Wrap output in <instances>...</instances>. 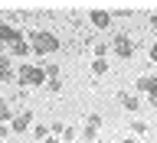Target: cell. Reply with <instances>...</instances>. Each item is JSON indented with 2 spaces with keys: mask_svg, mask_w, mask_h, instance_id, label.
<instances>
[{
  "mask_svg": "<svg viewBox=\"0 0 157 143\" xmlns=\"http://www.w3.org/2000/svg\"><path fill=\"white\" fill-rule=\"evenodd\" d=\"M29 36V49H33V55L39 59H49L52 52H59V36L56 33H49V29H33V33H26Z\"/></svg>",
  "mask_w": 157,
  "mask_h": 143,
  "instance_id": "cell-1",
  "label": "cell"
},
{
  "mask_svg": "<svg viewBox=\"0 0 157 143\" xmlns=\"http://www.w3.org/2000/svg\"><path fill=\"white\" fill-rule=\"evenodd\" d=\"M46 72H43V65H29V62H23V65L17 68V85L20 88H46Z\"/></svg>",
  "mask_w": 157,
  "mask_h": 143,
  "instance_id": "cell-2",
  "label": "cell"
},
{
  "mask_svg": "<svg viewBox=\"0 0 157 143\" xmlns=\"http://www.w3.org/2000/svg\"><path fill=\"white\" fill-rule=\"evenodd\" d=\"M33 124H36V120H33V111H20V114H13V120H10V134H17V137H26L29 130H33Z\"/></svg>",
  "mask_w": 157,
  "mask_h": 143,
  "instance_id": "cell-3",
  "label": "cell"
},
{
  "mask_svg": "<svg viewBox=\"0 0 157 143\" xmlns=\"http://www.w3.org/2000/svg\"><path fill=\"white\" fill-rule=\"evenodd\" d=\"M111 52H115L118 59H131V55H134V39L128 36V33H115V39H111Z\"/></svg>",
  "mask_w": 157,
  "mask_h": 143,
  "instance_id": "cell-4",
  "label": "cell"
},
{
  "mask_svg": "<svg viewBox=\"0 0 157 143\" xmlns=\"http://www.w3.org/2000/svg\"><path fill=\"white\" fill-rule=\"evenodd\" d=\"M101 127H105L101 114H88L85 117V127H82V140H95V137L101 134Z\"/></svg>",
  "mask_w": 157,
  "mask_h": 143,
  "instance_id": "cell-5",
  "label": "cell"
},
{
  "mask_svg": "<svg viewBox=\"0 0 157 143\" xmlns=\"http://www.w3.org/2000/svg\"><path fill=\"white\" fill-rule=\"evenodd\" d=\"M137 91H134V95H147V98H151V101H154V98H157V75H137Z\"/></svg>",
  "mask_w": 157,
  "mask_h": 143,
  "instance_id": "cell-6",
  "label": "cell"
},
{
  "mask_svg": "<svg viewBox=\"0 0 157 143\" xmlns=\"http://www.w3.org/2000/svg\"><path fill=\"white\" fill-rule=\"evenodd\" d=\"M7 55H17V59H26V55H33V49H29V36L23 33V36L13 42V46H7Z\"/></svg>",
  "mask_w": 157,
  "mask_h": 143,
  "instance_id": "cell-7",
  "label": "cell"
},
{
  "mask_svg": "<svg viewBox=\"0 0 157 143\" xmlns=\"http://www.w3.org/2000/svg\"><path fill=\"white\" fill-rule=\"evenodd\" d=\"M20 36H23V29L10 26V23H0V46H3V49H7V46H13Z\"/></svg>",
  "mask_w": 157,
  "mask_h": 143,
  "instance_id": "cell-8",
  "label": "cell"
},
{
  "mask_svg": "<svg viewBox=\"0 0 157 143\" xmlns=\"http://www.w3.org/2000/svg\"><path fill=\"white\" fill-rule=\"evenodd\" d=\"M115 101L124 107V111H131V114H134L137 107H141V98H137L134 91H118V95H115Z\"/></svg>",
  "mask_w": 157,
  "mask_h": 143,
  "instance_id": "cell-9",
  "label": "cell"
},
{
  "mask_svg": "<svg viewBox=\"0 0 157 143\" xmlns=\"http://www.w3.org/2000/svg\"><path fill=\"white\" fill-rule=\"evenodd\" d=\"M49 130H52V137H59V140H62V143H72V140H75V127H69V124H62V120H59V124H52V127H49Z\"/></svg>",
  "mask_w": 157,
  "mask_h": 143,
  "instance_id": "cell-10",
  "label": "cell"
},
{
  "mask_svg": "<svg viewBox=\"0 0 157 143\" xmlns=\"http://www.w3.org/2000/svg\"><path fill=\"white\" fill-rule=\"evenodd\" d=\"M88 20H92L95 29H108V26H111V13H108V10H92Z\"/></svg>",
  "mask_w": 157,
  "mask_h": 143,
  "instance_id": "cell-11",
  "label": "cell"
},
{
  "mask_svg": "<svg viewBox=\"0 0 157 143\" xmlns=\"http://www.w3.org/2000/svg\"><path fill=\"white\" fill-rule=\"evenodd\" d=\"M7 81H17V68L10 65V55L0 59V85H7Z\"/></svg>",
  "mask_w": 157,
  "mask_h": 143,
  "instance_id": "cell-12",
  "label": "cell"
},
{
  "mask_svg": "<svg viewBox=\"0 0 157 143\" xmlns=\"http://www.w3.org/2000/svg\"><path fill=\"white\" fill-rule=\"evenodd\" d=\"M29 134L36 137V140H46V137L52 134V130H49V124H33V130H29Z\"/></svg>",
  "mask_w": 157,
  "mask_h": 143,
  "instance_id": "cell-13",
  "label": "cell"
},
{
  "mask_svg": "<svg viewBox=\"0 0 157 143\" xmlns=\"http://www.w3.org/2000/svg\"><path fill=\"white\" fill-rule=\"evenodd\" d=\"M92 75H108V59H95L92 62Z\"/></svg>",
  "mask_w": 157,
  "mask_h": 143,
  "instance_id": "cell-14",
  "label": "cell"
},
{
  "mask_svg": "<svg viewBox=\"0 0 157 143\" xmlns=\"http://www.w3.org/2000/svg\"><path fill=\"white\" fill-rule=\"evenodd\" d=\"M10 120H13V111L7 101H0V124H10Z\"/></svg>",
  "mask_w": 157,
  "mask_h": 143,
  "instance_id": "cell-15",
  "label": "cell"
},
{
  "mask_svg": "<svg viewBox=\"0 0 157 143\" xmlns=\"http://www.w3.org/2000/svg\"><path fill=\"white\" fill-rule=\"evenodd\" d=\"M147 134V124L144 120H131V137H144Z\"/></svg>",
  "mask_w": 157,
  "mask_h": 143,
  "instance_id": "cell-16",
  "label": "cell"
},
{
  "mask_svg": "<svg viewBox=\"0 0 157 143\" xmlns=\"http://www.w3.org/2000/svg\"><path fill=\"white\" fill-rule=\"evenodd\" d=\"M43 72H46L49 81H52V78H59V65H56V62H46V65H43Z\"/></svg>",
  "mask_w": 157,
  "mask_h": 143,
  "instance_id": "cell-17",
  "label": "cell"
},
{
  "mask_svg": "<svg viewBox=\"0 0 157 143\" xmlns=\"http://www.w3.org/2000/svg\"><path fill=\"white\" fill-rule=\"evenodd\" d=\"M46 91H49V95H59V91H62V78H52V81H46Z\"/></svg>",
  "mask_w": 157,
  "mask_h": 143,
  "instance_id": "cell-18",
  "label": "cell"
},
{
  "mask_svg": "<svg viewBox=\"0 0 157 143\" xmlns=\"http://www.w3.org/2000/svg\"><path fill=\"white\" fill-rule=\"evenodd\" d=\"M147 59H151V62H154V65H157V42H154V46H151V52H147Z\"/></svg>",
  "mask_w": 157,
  "mask_h": 143,
  "instance_id": "cell-19",
  "label": "cell"
},
{
  "mask_svg": "<svg viewBox=\"0 0 157 143\" xmlns=\"http://www.w3.org/2000/svg\"><path fill=\"white\" fill-rule=\"evenodd\" d=\"M3 137H10V124H0V140Z\"/></svg>",
  "mask_w": 157,
  "mask_h": 143,
  "instance_id": "cell-20",
  "label": "cell"
},
{
  "mask_svg": "<svg viewBox=\"0 0 157 143\" xmlns=\"http://www.w3.org/2000/svg\"><path fill=\"white\" fill-rule=\"evenodd\" d=\"M43 143H62V140H59V137H52V134H49V137H46V140H43Z\"/></svg>",
  "mask_w": 157,
  "mask_h": 143,
  "instance_id": "cell-21",
  "label": "cell"
},
{
  "mask_svg": "<svg viewBox=\"0 0 157 143\" xmlns=\"http://www.w3.org/2000/svg\"><path fill=\"white\" fill-rule=\"evenodd\" d=\"M121 143H137V137H124V140H121Z\"/></svg>",
  "mask_w": 157,
  "mask_h": 143,
  "instance_id": "cell-22",
  "label": "cell"
},
{
  "mask_svg": "<svg viewBox=\"0 0 157 143\" xmlns=\"http://www.w3.org/2000/svg\"><path fill=\"white\" fill-rule=\"evenodd\" d=\"M151 107H154V111H157V98H154V101H151Z\"/></svg>",
  "mask_w": 157,
  "mask_h": 143,
  "instance_id": "cell-23",
  "label": "cell"
},
{
  "mask_svg": "<svg viewBox=\"0 0 157 143\" xmlns=\"http://www.w3.org/2000/svg\"><path fill=\"white\" fill-rule=\"evenodd\" d=\"M151 23H154V26H157V16H151Z\"/></svg>",
  "mask_w": 157,
  "mask_h": 143,
  "instance_id": "cell-24",
  "label": "cell"
}]
</instances>
